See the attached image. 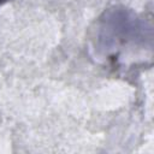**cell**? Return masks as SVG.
I'll use <instances>...</instances> for the list:
<instances>
[{"instance_id":"cell-1","label":"cell","mask_w":154,"mask_h":154,"mask_svg":"<svg viewBox=\"0 0 154 154\" xmlns=\"http://www.w3.org/2000/svg\"><path fill=\"white\" fill-rule=\"evenodd\" d=\"M4 1H5V0H0V5H1V4L4 2Z\"/></svg>"}]
</instances>
